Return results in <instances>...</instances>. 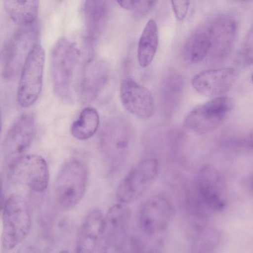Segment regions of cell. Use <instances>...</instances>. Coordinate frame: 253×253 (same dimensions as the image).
<instances>
[{"label": "cell", "instance_id": "16", "mask_svg": "<svg viewBox=\"0 0 253 253\" xmlns=\"http://www.w3.org/2000/svg\"><path fill=\"white\" fill-rule=\"evenodd\" d=\"M104 223V216L99 210H92L87 214L77 237V252L93 253L100 250Z\"/></svg>", "mask_w": 253, "mask_h": 253}, {"label": "cell", "instance_id": "23", "mask_svg": "<svg viewBox=\"0 0 253 253\" xmlns=\"http://www.w3.org/2000/svg\"><path fill=\"white\" fill-rule=\"evenodd\" d=\"M219 239V234L214 229L199 227L193 236L192 249L195 252H209L218 245Z\"/></svg>", "mask_w": 253, "mask_h": 253}, {"label": "cell", "instance_id": "17", "mask_svg": "<svg viewBox=\"0 0 253 253\" xmlns=\"http://www.w3.org/2000/svg\"><path fill=\"white\" fill-rule=\"evenodd\" d=\"M211 41L207 23L197 28L189 37L183 48L185 58L192 63H198L209 57Z\"/></svg>", "mask_w": 253, "mask_h": 253}, {"label": "cell", "instance_id": "9", "mask_svg": "<svg viewBox=\"0 0 253 253\" xmlns=\"http://www.w3.org/2000/svg\"><path fill=\"white\" fill-rule=\"evenodd\" d=\"M174 214L172 204L166 197L156 195L149 198L142 205L139 225L144 235L157 237L170 224Z\"/></svg>", "mask_w": 253, "mask_h": 253}, {"label": "cell", "instance_id": "30", "mask_svg": "<svg viewBox=\"0 0 253 253\" xmlns=\"http://www.w3.org/2000/svg\"><path fill=\"white\" fill-rule=\"evenodd\" d=\"M234 0L238 1V2H246V1H248L250 0Z\"/></svg>", "mask_w": 253, "mask_h": 253}, {"label": "cell", "instance_id": "21", "mask_svg": "<svg viewBox=\"0 0 253 253\" xmlns=\"http://www.w3.org/2000/svg\"><path fill=\"white\" fill-rule=\"evenodd\" d=\"M107 128L101 139V145L108 159L115 161L124 154L128 145L129 138L126 130L120 125Z\"/></svg>", "mask_w": 253, "mask_h": 253}, {"label": "cell", "instance_id": "2", "mask_svg": "<svg viewBox=\"0 0 253 253\" xmlns=\"http://www.w3.org/2000/svg\"><path fill=\"white\" fill-rule=\"evenodd\" d=\"M81 52L76 43L65 37L55 43L51 53V71L53 88L62 99L70 101L74 97L73 83Z\"/></svg>", "mask_w": 253, "mask_h": 253}, {"label": "cell", "instance_id": "19", "mask_svg": "<svg viewBox=\"0 0 253 253\" xmlns=\"http://www.w3.org/2000/svg\"><path fill=\"white\" fill-rule=\"evenodd\" d=\"M5 11L13 23L23 25L37 20L40 0H4Z\"/></svg>", "mask_w": 253, "mask_h": 253}, {"label": "cell", "instance_id": "3", "mask_svg": "<svg viewBox=\"0 0 253 253\" xmlns=\"http://www.w3.org/2000/svg\"><path fill=\"white\" fill-rule=\"evenodd\" d=\"M19 26L8 39L4 48L3 75L7 80L11 79L21 72L30 53L39 43L40 29L37 20Z\"/></svg>", "mask_w": 253, "mask_h": 253}, {"label": "cell", "instance_id": "14", "mask_svg": "<svg viewBox=\"0 0 253 253\" xmlns=\"http://www.w3.org/2000/svg\"><path fill=\"white\" fill-rule=\"evenodd\" d=\"M120 96L124 108L131 114L144 120L153 116L155 104L151 92L133 79L127 78L122 82Z\"/></svg>", "mask_w": 253, "mask_h": 253}, {"label": "cell", "instance_id": "29", "mask_svg": "<svg viewBox=\"0 0 253 253\" xmlns=\"http://www.w3.org/2000/svg\"><path fill=\"white\" fill-rule=\"evenodd\" d=\"M1 128H2V119H1V115L0 111V134H1Z\"/></svg>", "mask_w": 253, "mask_h": 253}, {"label": "cell", "instance_id": "27", "mask_svg": "<svg viewBox=\"0 0 253 253\" xmlns=\"http://www.w3.org/2000/svg\"><path fill=\"white\" fill-rule=\"evenodd\" d=\"M116 1L123 8L131 10L135 8L138 0H116Z\"/></svg>", "mask_w": 253, "mask_h": 253}, {"label": "cell", "instance_id": "7", "mask_svg": "<svg viewBox=\"0 0 253 253\" xmlns=\"http://www.w3.org/2000/svg\"><path fill=\"white\" fill-rule=\"evenodd\" d=\"M44 62V51L39 43L30 53L20 72L17 100L21 107H29L39 98L42 87Z\"/></svg>", "mask_w": 253, "mask_h": 253}, {"label": "cell", "instance_id": "15", "mask_svg": "<svg viewBox=\"0 0 253 253\" xmlns=\"http://www.w3.org/2000/svg\"><path fill=\"white\" fill-rule=\"evenodd\" d=\"M211 48L210 57L219 59L226 57L234 44L237 24L231 16L218 15L207 23Z\"/></svg>", "mask_w": 253, "mask_h": 253}, {"label": "cell", "instance_id": "5", "mask_svg": "<svg viewBox=\"0 0 253 253\" xmlns=\"http://www.w3.org/2000/svg\"><path fill=\"white\" fill-rule=\"evenodd\" d=\"M87 181V169L82 161L73 159L62 167L57 175L55 194L60 206L70 209L82 200Z\"/></svg>", "mask_w": 253, "mask_h": 253}, {"label": "cell", "instance_id": "11", "mask_svg": "<svg viewBox=\"0 0 253 253\" xmlns=\"http://www.w3.org/2000/svg\"><path fill=\"white\" fill-rule=\"evenodd\" d=\"M9 169L13 180L34 191L42 192L47 186L48 166L44 159L39 155H24Z\"/></svg>", "mask_w": 253, "mask_h": 253}, {"label": "cell", "instance_id": "24", "mask_svg": "<svg viewBox=\"0 0 253 253\" xmlns=\"http://www.w3.org/2000/svg\"><path fill=\"white\" fill-rule=\"evenodd\" d=\"M253 34L251 29L247 34L240 52V58L243 63L250 65L253 63Z\"/></svg>", "mask_w": 253, "mask_h": 253}, {"label": "cell", "instance_id": "22", "mask_svg": "<svg viewBox=\"0 0 253 253\" xmlns=\"http://www.w3.org/2000/svg\"><path fill=\"white\" fill-rule=\"evenodd\" d=\"M99 124V116L94 108L87 107L81 112L71 126L72 135L79 140H85L94 134Z\"/></svg>", "mask_w": 253, "mask_h": 253}, {"label": "cell", "instance_id": "26", "mask_svg": "<svg viewBox=\"0 0 253 253\" xmlns=\"http://www.w3.org/2000/svg\"><path fill=\"white\" fill-rule=\"evenodd\" d=\"M158 0H138L135 9L139 14H147L156 4Z\"/></svg>", "mask_w": 253, "mask_h": 253}, {"label": "cell", "instance_id": "8", "mask_svg": "<svg viewBox=\"0 0 253 253\" xmlns=\"http://www.w3.org/2000/svg\"><path fill=\"white\" fill-rule=\"evenodd\" d=\"M159 169L157 160L148 158L139 162L126 175L119 184L116 198L127 204L141 197L152 184Z\"/></svg>", "mask_w": 253, "mask_h": 253}, {"label": "cell", "instance_id": "12", "mask_svg": "<svg viewBox=\"0 0 253 253\" xmlns=\"http://www.w3.org/2000/svg\"><path fill=\"white\" fill-rule=\"evenodd\" d=\"M130 213L129 208L122 203L114 205L109 209L104 216L100 252L117 251L122 247L126 239Z\"/></svg>", "mask_w": 253, "mask_h": 253}, {"label": "cell", "instance_id": "6", "mask_svg": "<svg viewBox=\"0 0 253 253\" xmlns=\"http://www.w3.org/2000/svg\"><path fill=\"white\" fill-rule=\"evenodd\" d=\"M234 106L230 97H215L193 109L185 118L184 126L197 134L210 133L223 124Z\"/></svg>", "mask_w": 253, "mask_h": 253}, {"label": "cell", "instance_id": "28", "mask_svg": "<svg viewBox=\"0 0 253 253\" xmlns=\"http://www.w3.org/2000/svg\"><path fill=\"white\" fill-rule=\"evenodd\" d=\"M1 180H0V202H1V197H2V188H1Z\"/></svg>", "mask_w": 253, "mask_h": 253}, {"label": "cell", "instance_id": "4", "mask_svg": "<svg viewBox=\"0 0 253 253\" xmlns=\"http://www.w3.org/2000/svg\"><path fill=\"white\" fill-rule=\"evenodd\" d=\"M1 243L6 250H11L28 236L31 226L29 209L24 198L17 194L6 201L2 215Z\"/></svg>", "mask_w": 253, "mask_h": 253}, {"label": "cell", "instance_id": "18", "mask_svg": "<svg viewBox=\"0 0 253 253\" xmlns=\"http://www.w3.org/2000/svg\"><path fill=\"white\" fill-rule=\"evenodd\" d=\"M105 0H86L84 14L88 41H94L103 30L108 18Z\"/></svg>", "mask_w": 253, "mask_h": 253}, {"label": "cell", "instance_id": "10", "mask_svg": "<svg viewBox=\"0 0 253 253\" xmlns=\"http://www.w3.org/2000/svg\"><path fill=\"white\" fill-rule=\"evenodd\" d=\"M35 130V118L29 113L21 115L9 128L3 147L4 161L9 169L25 155L33 141Z\"/></svg>", "mask_w": 253, "mask_h": 253}, {"label": "cell", "instance_id": "20", "mask_svg": "<svg viewBox=\"0 0 253 253\" xmlns=\"http://www.w3.org/2000/svg\"><path fill=\"white\" fill-rule=\"evenodd\" d=\"M159 42L158 26L152 19L146 23L140 38L137 49L139 64L142 67L148 66L157 50Z\"/></svg>", "mask_w": 253, "mask_h": 253}, {"label": "cell", "instance_id": "1", "mask_svg": "<svg viewBox=\"0 0 253 253\" xmlns=\"http://www.w3.org/2000/svg\"><path fill=\"white\" fill-rule=\"evenodd\" d=\"M192 190L186 203L193 215L206 218L221 211L225 207L224 178L214 166L205 165L197 171Z\"/></svg>", "mask_w": 253, "mask_h": 253}, {"label": "cell", "instance_id": "25", "mask_svg": "<svg viewBox=\"0 0 253 253\" xmlns=\"http://www.w3.org/2000/svg\"><path fill=\"white\" fill-rule=\"evenodd\" d=\"M174 15L178 21L186 17L190 6V0H170Z\"/></svg>", "mask_w": 253, "mask_h": 253}, {"label": "cell", "instance_id": "13", "mask_svg": "<svg viewBox=\"0 0 253 253\" xmlns=\"http://www.w3.org/2000/svg\"><path fill=\"white\" fill-rule=\"evenodd\" d=\"M238 78L237 71L232 67L210 69L195 75L192 80V84L201 95L216 97L228 91Z\"/></svg>", "mask_w": 253, "mask_h": 253}]
</instances>
